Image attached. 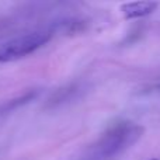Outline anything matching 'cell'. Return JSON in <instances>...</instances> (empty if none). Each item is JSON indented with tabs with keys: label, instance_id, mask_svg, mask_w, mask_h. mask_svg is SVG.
Wrapping results in <instances>:
<instances>
[{
	"label": "cell",
	"instance_id": "cell-1",
	"mask_svg": "<svg viewBox=\"0 0 160 160\" xmlns=\"http://www.w3.org/2000/svg\"><path fill=\"white\" fill-rule=\"evenodd\" d=\"M143 128L135 122H118L93 145L88 160H108L125 152L141 139Z\"/></svg>",
	"mask_w": 160,
	"mask_h": 160
},
{
	"label": "cell",
	"instance_id": "cell-2",
	"mask_svg": "<svg viewBox=\"0 0 160 160\" xmlns=\"http://www.w3.org/2000/svg\"><path fill=\"white\" fill-rule=\"evenodd\" d=\"M51 38H52L51 31L38 30L8 39L0 45V63L16 62L22 58H27L28 55L47 45Z\"/></svg>",
	"mask_w": 160,
	"mask_h": 160
},
{
	"label": "cell",
	"instance_id": "cell-3",
	"mask_svg": "<svg viewBox=\"0 0 160 160\" xmlns=\"http://www.w3.org/2000/svg\"><path fill=\"white\" fill-rule=\"evenodd\" d=\"M159 7V3L156 2H132V3H125L121 6V14L125 20H133V18H142Z\"/></svg>",
	"mask_w": 160,
	"mask_h": 160
},
{
	"label": "cell",
	"instance_id": "cell-4",
	"mask_svg": "<svg viewBox=\"0 0 160 160\" xmlns=\"http://www.w3.org/2000/svg\"><path fill=\"white\" fill-rule=\"evenodd\" d=\"M150 160H158V159H150Z\"/></svg>",
	"mask_w": 160,
	"mask_h": 160
}]
</instances>
